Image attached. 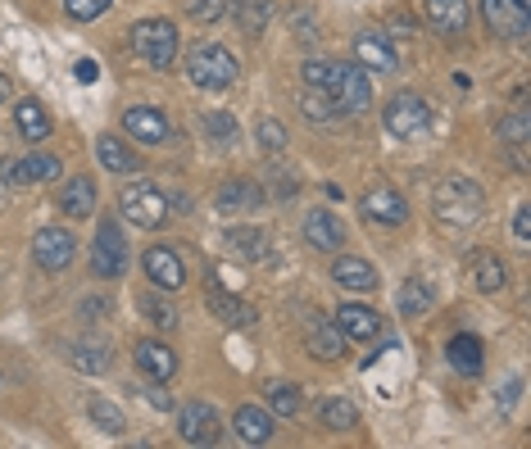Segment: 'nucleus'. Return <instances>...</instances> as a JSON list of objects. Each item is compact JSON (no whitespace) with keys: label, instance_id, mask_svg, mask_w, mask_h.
Returning <instances> with one entry per match:
<instances>
[{"label":"nucleus","instance_id":"obj_1","mask_svg":"<svg viewBox=\"0 0 531 449\" xmlns=\"http://www.w3.org/2000/svg\"><path fill=\"white\" fill-rule=\"evenodd\" d=\"M305 87L323 91L332 109L341 114H364L373 105V87H368V69L359 64H336V59H305Z\"/></svg>","mask_w":531,"mask_h":449},{"label":"nucleus","instance_id":"obj_2","mask_svg":"<svg viewBox=\"0 0 531 449\" xmlns=\"http://www.w3.org/2000/svg\"><path fill=\"white\" fill-rule=\"evenodd\" d=\"M187 78L205 91H223L236 82V55L218 41H200L196 50L187 55Z\"/></svg>","mask_w":531,"mask_h":449},{"label":"nucleus","instance_id":"obj_3","mask_svg":"<svg viewBox=\"0 0 531 449\" xmlns=\"http://www.w3.org/2000/svg\"><path fill=\"white\" fill-rule=\"evenodd\" d=\"M482 186L468 182V177H445L441 186H436V214L445 218V223H477L482 218Z\"/></svg>","mask_w":531,"mask_h":449},{"label":"nucleus","instance_id":"obj_4","mask_svg":"<svg viewBox=\"0 0 531 449\" xmlns=\"http://www.w3.org/2000/svg\"><path fill=\"white\" fill-rule=\"evenodd\" d=\"M132 50L146 59L150 69H173L177 59V28L168 19H141L132 28Z\"/></svg>","mask_w":531,"mask_h":449},{"label":"nucleus","instance_id":"obj_5","mask_svg":"<svg viewBox=\"0 0 531 449\" xmlns=\"http://www.w3.org/2000/svg\"><path fill=\"white\" fill-rule=\"evenodd\" d=\"M118 209H123V218H128L132 227H164L168 196L159 191V186H150V182H132V186H123Z\"/></svg>","mask_w":531,"mask_h":449},{"label":"nucleus","instance_id":"obj_6","mask_svg":"<svg viewBox=\"0 0 531 449\" xmlns=\"http://www.w3.org/2000/svg\"><path fill=\"white\" fill-rule=\"evenodd\" d=\"M382 123H386V132H391V137L413 141V137H423L427 127H432V105H427V100H418L413 91H400V96L386 105Z\"/></svg>","mask_w":531,"mask_h":449},{"label":"nucleus","instance_id":"obj_7","mask_svg":"<svg viewBox=\"0 0 531 449\" xmlns=\"http://www.w3.org/2000/svg\"><path fill=\"white\" fill-rule=\"evenodd\" d=\"M91 268L96 277H123L128 273V241L114 223H100L96 241H91Z\"/></svg>","mask_w":531,"mask_h":449},{"label":"nucleus","instance_id":"obj_8","mask_svg":"<svg viewBox=\"0 0 531 449\" xmlns=\"http://www.w3.org/2000/svg\"><path fill=\"white\" fill-rule=\"evenodd\" d=\"M73 250H78V241H73L64 227H41V232L32 236V259H37L46 273H64V268L73 264Z\"/></svg>","mask_w":531,"mask_h":449},{"label":"nucleus","instance_id":"obj_9","mask_svg":"<svg viewBox=\"0 0 531 449\" xmlns=\"http://www.w3.org/2000/svg\"><path fill=\"white\" fill-rule=\"evenodd\" d=\"M123 132H128L132 141H141V146H168L173 123H168L159 109H150V105H132L128 114H123Z\"/></svg>","mask_w":531,"mask_h":449},{"label":"nucleus","instance_id":"obj_10","mask_svg":"<svg viewBox=\"0 0 531 449\" xmlns=\"http://www.w3.org/2000/svg\"><path fill=\"white\" fill-rule=\"evenodd\" d=\"M177 431H182V440L187 445H218V413L209 409L205 400H191L182 404V413H177Z\"/></svg>","mask_w":531,"mask_h":449},{"label":"nucleus","instance_id":"obj_11","mask_svg":"<svg viewBox=\"0 0 531 449\" xmlns=\"http://www.w3.org/2000/svg\"><path fill=\"white\" fill-rule=\"evenodd\" d=\"M482 19L495 37H527L531 28V10L518 0H482Z\"/></svg>","mask_w":531,"mask_h":449},{"label":"nucleus","instance_id":"obj_12","mask_svg":"<svg viewBox=\"0 0 531 449\" xmlns=\"http://www.w3.org/2000/svg\"><path fill=\"white\" fill-rule=\"evenodd\" d=\"M146 273L164 295H177L182 286H187V268H182V259H177L173 245H150L146 250Z\"/></svg>","mask_w":531,"mask_h":449},{"label":"nucleus","instance_id":"obj_13","mask_svg":"<svg viewBox=\"0 0 531 449\" xmlns=\"http://www.w3.org/2000/svg\"><path fill=\"white\" fill-rule=\"evenodd\" d=\"M354 64H359V69H373V73L400 69V59H395V46L386 32H359V37H354Z\"/></svg>","mask_w":531,"mask_h":449},{"label":"nucleus","instance_id":"obj_14","mask_svg":"<svg viewBox=\"0 0 531 449\" xmlns=\"http://www.w3.org/2000/svg\"><path fill=\"white\" fill-rule=\"evenodd\" d=\"M205 304H209V313H214L218 323H227V327H250V323L259 318L255 304L236 300V295H232V291H223L218 282H205Z\"/></svg>","mask_w":531,"mask_h":449},{"label":"nucleus","instance_id":"obj_15","mask_svg":"<svg viewBox=\"0 0 531 449\" xmlns=\"http://www.w3.org/2000/svg\"><path fill=\"white\" fill-rule=\"evenodd\" d=\"M332 282L336 286H345V291H354V295H373L377 286V268L368 264V259H359V254H341L332 264Z\"/></svg>","mask_w":531,"mask_h":449},{"label":"nucleus","instance_id":"obj_16","mask_svg":"<svg viewBox=\"0 0 531 449\" xmlns=\"http://www.w3.org/2000/svg\"><path fill=\"white\" fill-rule=\"evenodd\" d=\"M336 332L345 341H377L382 336V318L373 309H364V304H341L336 309Z\"/></svg>","mask_w":531,"mask_h":449},{"label":"nucleus","instance_id":"obj_17","mask_svg":"<svg viewBox=\"0 0 531 449\" xmlns=\"http://www.w3.org/2000/svg\"><path fill=\"white\" fill-rule=\"evenodd\" d=\"M359 209H364L373 223H386V227H400L404 218H409V205H404L400 191H391V186H373L364 200H359Z\"/></svg>","mask_w":531,"mask_h":449},{"label":"nucleus","instance_id":"obj_18","mask_svg":"<svg viewBox=\"0 0 531 449\" xmlns=\"http://www.w3.org/2000/svg\"><path fill=\"white\" fill-rule=\"evenodd\" d=\"M232 431L241 445H268V440H273V418H268L264 409H255V404H241V409L232 413Z\"/></svg>","mask_w":531,"mask_h":449},{"label":"nucleus","instance_id":"obj_19","mask_svg":"<svg viewBox=\"0 0 531 449\" xmlns=\"http://www.w3.org/2000/svg\"><path fill=\"white\" fill-rule=\"evenodd\" d=\"M137 368L146 372L150 381H173L177 372V354L159 341H137Z\"/></svg>","mask_w":531,"mask_h":449},{"label":"nucleus","instance_id":"obj_20","mask_svg":"<svg viewBox=\"0 0 531 449\" xmlns=\"http://www.w3.org/2000/svg\"><path fill=\"white\" fill-rule=\"evenodd\" d=\"M305 241L314 245V250H341V245H345V227L336 223V214L314 209V214H305Z\"/></svg>","mask_w":531,"mask_h":449},{"label":"nucleus","instance_id":"obj_21","mask_svg":"<svg viewBox=\"0 0 531 449\" xmlns=\"http://www.w3.org/2000/svg\"><path fill=\"white\" fill-rule=\"evenodd\" d=\"M305 345H309V354H318L323 363H336L345 354V336L336 332V323H327V318H314V323H309Z\"/></svg>","mask_w":531,"mask_h":449},{"label":"nucleus","instance_id":"obj_22","mask_svg":"<svg viewBox=\"0 0 531 449\" xmlns=\"http://www.w3.org/2000/svg\"><path fill=\"white\" fill-rule=\"evenodd\" d=\"M427 23L445 37L468 28V0H427Z\"/></svg>","mask_w":531,"mask_h":449},{"label":"nucleus","instance_id":"obj_23","mask_svg":"<svg viewBox=\"0 0 531 449\" xmlns=\"http://www.w3.org/2000/svg\"><path fill=\"white\" fill-rule=\"evenodd\" d=\"M218 209H223V214H250V209H259V186L246 182V177H232V182L218 191Z\"/></svg>","mask_w":531,"mask_h":449},{"label":"nucleus","instance_id":"obj_24","mask_svg":"<svg viewBox=\"0 0 531 449\" xmlns=\"http://www.w3.org/2000/svg\"><path fill=\"white\" fill-rule=\"evenodd\" d=\"M50 177H64V164L55 155H28L10 168V182L28 186V182H50Z\"/></svg>","mask_w":531,"mask_h":449},{"label":"nucleus","instance_id":"obj_25","mask_svg":"<svg viewBox=\"0 0 531 449\" xmlns=\"http://www.w3.org/2000/svg\"><path fill=\"white\" fill-rule=\"evenodd\" d=\"M59 205H64V214H69V218H91V214H96V182H91V177H69Z\"/></svg>","mask_w":531,"mask_h":449},{"label":"nucleus","instance_id":"obj_26","mask_svg":"<svg viewBox=\"0 0 531 449\" xmlns=\"http://www.w3.org/2000/svg\"><path fill=\"white\" fill-rule=\"evenodd\" d=\"M223 245L236 254V259H264L268 254V236L259 232V227H227V236H223Z\"/></svg>","mask_w":531,"mask_h":449},{"label":"nucleus","instance_id":"obj_27","mask_svg":"<svg viewBox=\"0 0 531 449\" xmlns=\"http://www.w3.org/2000/svg\"><path fill=\"white\" fill-rule=\"evenodd\" d=\"M236 23H241V32H250V37H259V32L273 23L277 14V0H236Z\"/></svg>","mask_w":531,"mask_h":449},{"label":"nucleus","instance_id":"obj_28","mask_svg":"<svg viewBox=\"0 0 531 449\" xmlns=\"http://www.w3.org/2000/svg\"><path fill=\"white\" fill-rule=\"evenodd\" d=\"M14 123H19V132L28 141H46L50 137V114L37 105V100H19V105H14Z\"/></svg>","mask_w":531,"mask_h":449},{"label":"nucleus","instance_id":"obj_29","mask_svg":"<svg viewBox=\"0 0 531 449\" xmlns=\"http://www.w3.org/2000/svg\"><path fill=\"white\" fill-rule=\"evenodd\" d=\"M96 159L109 168V173H137V155L128 150V141H118V137H100Z\"/></svg>","mask_w":531,"mask_h":449},{"label":"nucleus","instance_id":"obj_30","mask_svg":"<svg viewBox=\"0 0 531 449\" xmlns=\"http://www.w3.org/2000/svg\"><path fill=\"white\" fill-rule=\"evenodd\" d=\"M318 418H323L327 431H354L359 409H354V400H345V395H332V400L318 404Z\"/></svg>","mask_w":531,"mask_h":449},{"label":"nucleus","instance_id":"obj_31","mask_svg":"<svg viewBox=\"0 0 531 449\" xmlns=\"http://www.w3.org/2000/svg\"><path fill=\"white\" fill-rule=\"evenodd\" d=\"M445 354H450V363L459 372H468V377H477V372H482V341H477V336H468V332L454 336Z\"/></svg>","mask_w":531,"mask_h":449},{"label":"nucleus","instance_id":"obj_32","mask_svg":"<svg viewBox=\"0 0 531 449\" xmlns=\"http://www.w3.org/2000/svg\"><path fill=\"white\" fill-rule=\"evenodd\" d=\"M64 354H69V363L78 372H105L109 368V350H105V345H96V341H78V345H69Z\"/></svg>","mask_w":531,"mask_h":449},{"label":"nucleus","instance_id":"obj_33","mask_svg":"<svg viewBox=\"0 0 531 449\" xmlns=\"http://www.w3.org/2000/svg\"><path fill=\"white\" fill-rule=\"evenodd\" d=\"M472 277H477V286H482L486 295L504 291V282H509V277H504V264L495 259V254H486V250L472 259Z\"/></svg>","mask_w":531,"mask_h":449},{"label":"nucleus","instance_id":"obj_34","mask_svg":"<svg viewBox=\"0 0 531 449\" xmlns=\"http://www.w3.org/2000/svg\"><path fill=\"white\" fill-rule=\"evenodd\" d=\"M87 413H91V422H96L100 431H109V436H123V431H128V422H123V413H118L109 400H100V395L87 404Z\"/></svg>","mask_w":531,"mask_h":449},{"label":"nucleus","instance_id":"obj_35","mask_svg":"<svg viewBox=\"0 0 531 449\" xmlns=\"http://www.w3.org/2000/svg\"><path fill=\"white\" fill-rule=\"evenodd\" d=\"M264 395H268V409L282 413V418H291V413L300 409V391H295V386H282V381H273Z\"/></svg>","mask_w":531,"mask_h":449},{"label":"nucleus","instance_id":"obj_36","mask_svg":"<svg viewBox=\"0 0 531 449\" xmlns=\"http://www.w3.org/2000/svg\"><path fill=\"white\" fill-rule=\"evenodd\" d=\"M137 309L146 313V318L159 327V332H173V327H177V313L168 309L164 300H155V295H141V304H137Z\"/></svg>","mask_w":531,"mask_h":449},{"label":"nucleus","instance_id":"obj_37","mask_svg":"<svg viewBox=\"0 0 531 449\" xmlns=\"http://www.w3.org/2000/svg\"><path fill=\"white\" fill-rule=\"evenodd\" d=\"M427 304H432V291H427L423 282H404L400 286V313H409V318H413V313H423Z\"/></svg>","mask_w":531,"mask_h":449},{"label":"nucleus","instance_id":"obj_38","mask_svg":"<svg viewBox=\"0 0 531 449\" xmlns=\"http://www.w3.org/2000/svg\"><path fill=\"white\" fill-rule=\"evenodd\" d=\"M259 146H264L268 155H282L286 150V127L277 123V118H259Z\"/></svg>","mask_w":531,"mask_h":449},{"label":"nucleus","instance_id":"obj_39","mask_svg":"<svg viewBox=\"0 0 531 449\" xmlns=\"http://www.w3.org/2000/svg\"><path fill=\"white\" fill-rule=\"evenodd\" d=\"M527 132H531V123H527V114H522V109L500 123V141H504V146H527Z\"/></svg>","mask_w":531,"mask_h":449},{"label":"nucleus","instance_id":"obj_40","mask_svg":"<svg viewBox=\"0 0 531 449\" xmlns=\"http://www.w3.org/2000/svg\"><path fill=\"white\" fill-rule=\"evenodd\" d=\"M300 109H305V118H314V123H332V100L323 96V91H305V96H300Z\"/></svg>","mask_w":531,"mask_h":449},{"label":"nucleus","instance_id":"obj_41","mask_svg":"<svg viewBox=\"0 0 531 449\" xmlns=\"http://www.w3.org/2000/svg\"><path fill=\"white\" fill-rule=\"evenodd\" d=\"M182 5H187V14H191L196 23H218V19L227 14L223 0H182Z\"/></svg>","mask_w":531,"mask_h":449},{"label":"nucleus","instance_id":"obj_42","mask_svg":"<svg viewBox=\"0 0 531 449\" xmlns=\"http://www.w3.org/2000/svg\"><path fill=\"white\" fill-rule=\"evenodd\" d=\"M114 0H64V10H69V19L87 23V19H100V14L109 10Z\"/></svg>","mask_w":531,"mask_h":449},{"label":"nucleus","instance_id":"obj_43","mask_svg":"<svg viewBox=\"0 0 531 449\" xmlns=\"http://www.w3.org/2000/svg\"><path fill=\"white\" fill-rule=\"evenodd\" d=\"M205 132L214 141H223V146H227V141H236V123L227 114H205Z\"/></svg>","mask_w":531,"mask_h":449},{"label":"nucleus","instance_id":"obj_44","mask_svg":"<svg viewBox=\"0 0 531 449\" xmlns=\"http://www.w3.org/2000/svg\"><path fill=\"white\" fill-rule=\"evenodd\" d=\"M513 232H518V241H531V209L527 205L513 214Z\"/></svg>","mask_w":531,"mask_h":449},{"label":"nucleus","instance_id":"obj_45","mask_svg":"<svg viewBox=\"0 0 531 449\" xmlns=\"http://www.w3.org/2000/svg\"><path fill=\"white\" fill-rule=\"evenodd\" d=\"M73 73H78V82H96V59H78V69H73Z\"/></svg>","mask_w":531,"mask_h":449},{"label":"nucleus","instance_id":"obj_46","mask_svg":"<svg viewBox=\"0 0 531 449\" xmlns=\"http://www.w3.org/2000/svg\"><path fill=\"white\" fill-rule=\"evenodd\" d=\"M295 23H300V32H295V37H300V41H314V19H309V10H300V19H295Z\"/></svg>","mask_w":531,"mask_h":449},{"label":"nucleus","instance_id":"obj_47","mask_svg":"<svg viewBox=\"0 0 531 449\" xmlns=\"http://www.w3.org/2000/svg\"><path fill=\"white\" fill-rule=\"evenodd\" d=\"M0 100H10V78L0 73Z\"/></svg>","mask_w":531,"mask_h":449}]
</instances>
